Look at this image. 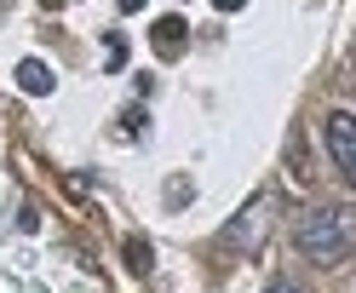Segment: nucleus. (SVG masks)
Here are the masks:
<instances>
[{
    "label": "nucleus",
    "mask_w": 356,
    "mask_h": 293,
    "mask_svg": "<svg viewBox=\"0 0 356 293\" xmlns=\"http://www.w3.org/2000/svg\"><path fill=\"white\" fill-rule=\"evenodd\" d=\"M293 241H299V253H305L310 264H339V259L350 253V213H339V207H310V213L299 219Z\"/></svg>",
    "instance_id": "nucleus-1"
},
{
    "label": "nucleus",
    "mask_w": 356,
    "mask_h": 293,
    "mask_svg": "<svg viewBox=\"0 0 356 293\" xmlns=\"http://www.w3.org/2000/svg\"><path fill=\"white\" fill-rule=\"evenodd\" d=\"M327 155H333V167H339V178L350 184L356 178V116L350 109H333L327 116Z\"/></svg>",
    "instance_id": "nucleus-2"
},
{
    "label": "nucleus",
    "mask_w": 356,
    "mask_h": 293,
    "mask_svg": "<svg viewBox=\"0 0 356 293\" xmlns=\"http://www.w3.org/2000/svg\"><path fill=\"white\" fill-rule=\"evenodd\" d=\"M184 35H190V24H184L178 12L155 17V29H149V40H155V52H161V58H178V52H184Z\"/></svg>",
    "instance_id": "nucleus-3"
},
{
    "label": "nucleus",
    "mask_w": 356,
    "mask_h": 293,
    "mask_svg": "<svg viewBox=\"0 0 356 293\" xmlns=\"http://www.w3.org/2000/svg\"><path fill=\"white\" fill-rule=\"evenodd\" d=\"M259 230H264V201H253V207H241V219L225 230V241L230 247H253L259 241Z\"/></svg>",
    "instance_id": "nucleus-4"
},
{
    "label": "nucleus",
    "mask_w": 356,
    "mask_h": 293,
    "mask_svg": "<svg viewBox=\"0 0 356 293\" xmlns=\"http://www.w3.org/2000/svg\"><path fill=\"white\" fill-rule=\"evenodd\" d=\"M17 86H24L29 98H47L52 86H58V81H52V63H40V58H24V63H17Z\"/></svg>",
    "instance_id": "nucleus-5"
},
{
    "label": "nucleus",
    "mask_w": 356,
    "mask_h": 293,
    "mask_svg": "<svg viewBox=\"0 0 356 293\" xmlns=\"http://www.w3.org/2000/svg\"><path fill=\"white\" fill-rule=\"evenodd\" d=\"M121 253H127V270H132V276H149V270H155V253H149V241H144V236H127Z\"/></svg>",
    "instance_id": "nucleus-6"
},
{
    "label": "nucleus",
    "mask_w": 356,
    "mask_h": 293,
    "mask_svg": "<svg viewBox=\"0 0 356 293\" xmlns=\"http://www.w3.org/2000/svg\"><path fill=\"white\" fill-rule=\"evenodd\" d=\"M121 132H127V138H138V132H144V109H127V116H121Z\"/></svg>",
    "instance_id": "nucleus-7"
},
{
    "label": "nucleus",
    "mask_w": 356,
    "mask_h": 293,
    "mask_svg": "<svg viewBox=\"0 0 356 293\" xmlns=\"http://www.w3.org/2000/svg\"><path fill=\"white\" fill-rule=\"evenodd\" d=\"M121 63H127V40L109 35V70H121Z\"/></svg>",
    "instance_id": "nucleus-8"
},
{
    "label": "nucleus",
    "mask_w": 356,
    "mask_h": 293,
    "mask_svg": "<svg viewBox=\"0 0 356 293\" xmlns=\"http://www.w3.org/2000/svg\"><path fill=\"white\" fill-rule=\"evenodd\" d=\"M248 0H213V12H241Z\"/></svg>",
    "instance_id": "nucleus-9"
},
{
    "label": "nucleus",
    "mask_w": 356,
    "mask_h": 293,
    "mask_svg": "<svg viewBox=\"0 0 356 293\" xmlns=\"http://www.w3.org/2000/svg\"><path fill=\"white\" fill-rule=\"evenodd\" d=\"M121 12H144V0H121Z\"/></svg>",
    "instance_id": "nucleus-10"
}]
</instances>
